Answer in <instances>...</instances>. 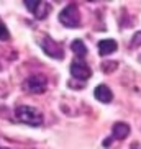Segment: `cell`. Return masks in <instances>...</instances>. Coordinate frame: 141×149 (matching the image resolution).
Listing matches in <instances>:
<instances>
[{"label":"cell","instance_id":"cell-10","mask_svg":"<svg viewBox=\"0 0 141 149\" xmlns=\"http://www.w3.org/2000/svg\"><path fill=\"white\" fill-rule=\"evenodd\" d=\"M70 49H72V53H75L80 59L87 56V46L84 44L82 40H74L72 43H70Z\"/></svg>","mask_w":141,"mask_h":149},{"label":"cell","instance_id":"cell-3","mask_svg":"<svg viewBox=\"0 0 141 149\" xmlns=\"http://www.w3.org/2000/svg\"><path fill=\"white\" fill-rule=\"evenodd\" d=\"M48 88V79L44 75H30L23 82V90L28 93H44Z\"/></svg>","mask_w":141,"mask_h":149},{"label":"cell","instance_id":"cell-2","mask_svg":"<svg viewBox=\"0 0 141 149\" xmlns=\"http://www.w3.org/2000/svg\"><path fill=\"white\" fill-rule=\"evenodd\" d=\"M59 22L66 28H79L80 25V13L74 3H69L67 7L61 10L59 13Z\"/></svg>","mask_w":141,"mask_h":149},{"label":"cell","instance_id":"cell-1","mask_svg":"<svg viewBox=\"0 0 141 149\" xmlns=\"http://www.w3.org/2000/svg\"><path fill=\"white\" fill-rule=\"evenodd\" d=\"M15 116H17L18 121L25 123V125H30V126H40L43 123L41 111L30 105H18L17 110H15Z\"/></svg>","mask_w":141,"mask_h":149},{"label":"cell","instance_id":"cell-5","mask_svg":"<svg viewBox=\"0 0 141 149\" xmlns=\"http://www.w3.org/2000/svg\"><path fill=\"white\" fill-rule=\"evenodd\" d=\"M25 7H27L31 13L35 15V18H38V20H44V18L51 13V8H53L51 3L41 2V0H31V2L27 0V2H25Z\"/></svg>","mask_w":141,"mask_h":149},{"label":"cell","instance_id":"cell-12","mask_svg":"<svg viewBox=\"0 0 141 149\" xmlns=\"http://www.w3.org/2000/svg\"><path fill=\"white\" fill-rule=\"evenodd\" d=\"M141 46V31H138V33H135L131 38V41H130V48L131 49H136Z\"/></svg>","mask_w":141,"mask_h":149},{"label":"cell","instance_id":"cell-14","mask_svg":"<svg viewBox=\"0 0 141 149\" xmlns=\"http://www.w3.org/2000/svg\"><path fill=\"white\" fill-rule=\"evenodd\" d=\"M131 149H141V144H140V143H133Z\"/></svg>","mask_w":141,"mask_h":149},{"label":"cell","instance_id":"cell-4","mask_svg":"<svg viewBox=\"0 0 141 149\" xmlns=\"http://www.w3.org/2000/svg\"><path fill=\"white\" fill-rule=\"evenodd\" d=\"M38 43H40L41 49H43L48 56L54 57V59H62V57H64V49H62V46L59 43H56L53 38H49L48 35H43L40 40H38Z\"/></svg>","mask_w":141,"mask_h":149},{"label":"cell","instance_id":"cell-7","mask_svg":"<svg viewBox=\"0 0 141 149\" xmlns=\"http://www.w3.org/2000/svg\"><path fill=\"white\" fill-rule=\"evenodd\" d=\"M94 97H95L98 102H102V103H110V102L113 100V92L110 90L108 85L100 84V85H97V87L94 88Z\"/></svg>","mask_w":141,"mask_h":149},{"label":"cell","instance_id":"cell-15","mask_svg":"<svg viewBox=\"0 0 141 149\" xmlns=\"http://www.w3.org/2000/svg\"><path fill=\"white\" fill-rule=\"evenodd\" d=\"M0 149H8V148H2V146H0Z\"/></svg>","mask_w":141,"mask_h":149},{"label":"cell","instance_id":"cell-9","mask_svg":"<svg viewBox=\"0 0 141 149\" xmlns=\"http://www.w3.org/2000/svg\"><path fill=\"white\" fill-rule=\"evenodd\" d=\"M130 125H126V123H115L113 128H112V133H113V138H117V139H125V138H128V134H130Z\"/></svg>","mask_w":141,"mask_h":149},{"label":"cell","instance_id":"cell-13","mask_svg":"<svg viewBox=\"0 0 141 149\" xmlns=\"http://www.w3.org/2000/svg\"><path fill=\"white\" fill-rule=\"evenodd\" d=\"M8 40H10L8 30H7V26H5L3 23L0 22V41H8Z\"/></svg>","mask_w":141,"mask_h":149},{"label":"cell","instance_id":"cell-8","mask_svg":"<svg viewBox=\"0 0 141 149\" xmlns=\"http://www.w3.org/2000/svg\"><path fill=\"white\" fill-rule=\"evenodd\" d=\"M117 48H118V44H117L115 40H112V38L98 41V53L102 56H110V54H113L117 51Z\"/></svg>","mask_w":141,"mask_h":149},{"label":"cell","instance_id":"cell-6","mask_svg":"<svg viewBox=\"0 0 141 149\" xmlns=\"http://www.w3.org/2000/svg\"><path fill=\"white\" fill-rule=\"evenodd\" d=\"M70 75H72L74 79H77V80L85 82L87 79H90L92 69H90L82 59H75V61H72V64H70Z\"/></svg>","mask_w":141,"mask_h":149},{"label":"cell","instance_id":"cell-11","mask_svg":"<svg viewBox=\"0 0 141 149\" xmlns=\"http://www.w3.org/2000/svg\"><path fill=\"white\" fill-rule=\"evenodd\" d=\"M117 67H118V64L115 61H107L102 64V70L103 72H107V74H110V72H113V70H117Z\"/></svg>","mask_w":141,"mask_h":149}]
</instances>
